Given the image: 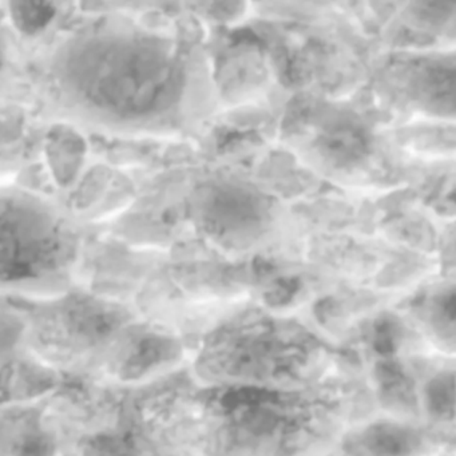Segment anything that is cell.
<instances>
[{
    "label": "cell",
    "instance_id": "cell-4",
    "mask_svg": "<svg viewBox=\"0 0 456 456\" xmlns=\"http://www.w3.org/2000/svg\"><path fill=\"white\" fill-rule=\"evenodd\" d=\"M61 234L52 218L25 205L0 208V280L36 276L57 263Z\"/></svg>",
    "mask_w": 456,
    "mask_h": 456
},
{
    "label": "cell",
    "instance_id": "cell-1",
    "mask_svg": "<svg viewBox=\"0 0 456 456\" xmlns=\"http://www.w3.org/2000/svg\"><path fill=\"white\" fill-rule=\"evenodd\" d=\"M338 376L304 388L200 384L201 456H325L354 423Z\"/></svg>",
    "mask_w": 456,
    "mask_h": 456
},
{
    "label": "cell",
    "instance_id": "cell-3",
    "mask_svg": "<svg viewBox=\"0 0 456 456\" xmlns=\"http://www.w3.org/2000/svg\"><path fill=\"white\" fill-rule=\"evenodd\" d=\"M69 76L87 102L124 117L162 108L177 84L167 54L148 42L129 38L85 45L71 58Z\"/></svg>",
    "mask_w": 456,
    "mask_h": 456
},
{
    "label": "cell",
    "instance_id": "cell-2",
    "mask_svg": "<svg viewBox=\"0 0 456 456\" xmlns=\"http://www.w3.org/2000/svg\"><path fill=\"white\" fill-rule=\"evenodd\" d=\"M336 348L316 330L265 314L234 317L205 332L191 372L201 386L304 388L335 376Z\"/></svg>",
    "mask_w": 456,
    "mask_h": 456
},
{
    "label": "cell",
    "instance_id": "cell-5",
    "mask_svg": "<svg viewBox=\"0 0 456 456\" xmlns=\"http://www.w3.org/2000/svg\"><path fill=\"white\" fill-rule=\"evenodd\" d=\"M12 15L20 30L36 33L53 20L55 9L49 4H12Z\"/></svg>",
    "mask_w": 456,
    "mask_h": 456
}]
</instances>
